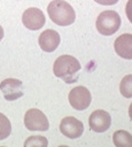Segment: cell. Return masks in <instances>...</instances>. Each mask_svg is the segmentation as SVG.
I'll return each mask as SVG.
<instances>
[{
    "label": "cell",
    "mask_w": 132,
    "mask_h": 147,
    "mask_svg": "<svg viewBox=\"0 0 132 147\" xmlns=\"http://www.w3.org/2000/svg\"><path fill=\"white\" fill-rule=\"evenodd\" d=\"M80 70L79 61L71 55L59 56L53 65V72L57 78L63 79L65 83L71 84L78 79V72Z\"/></svg>",
    "instance_id": "cell-1"
},
{
    "label": "cell",
    "mask_w": 132,
    "mask_h": 147,
    "mask_svg": "<svg viewBox=\"0 0 132 147\" xmlns=\"http://www.w3.org/2000/svg\"><path fill=\"white\" fill-rule=\"evenodd\" d=\"M47 13L52 22L57 25L67 26L75 22L76 14L71 5L64 0H53L47 7Z\"/></svg>",
    "instance_id": "cell-2"
},
{
    "label": "cell",
    "mask_w": 132,
    "mask_h": 147,
    "mask_svg": "<svg viewBox=\"0 0 132 147\" xmlns=\"http://www.w3.org/2000/svg\"><path fill=\"white\" fill-rule=\"evenodd\" d=\"M96 30L103 36L114 34L121 26V17L115 10H104L96 18Z\"/></svg>",
    "instance_id": "cell-3"
},
{
    "label": "cell",
    "mask_w": 132,
    "mask_h": 147,
    "mask_svg": "<svg viewBox=\"0 0 132 147\" xmlns=\"http://www.w3.org/2000/svg\"><path fill=\"white\" fill-rule=\"evenodd\" d=\"M24 125L30 131H46L49 127L46 115L39 109H29L24 116Z\"/></svg>",
    "instance_id": "cell-4"
},
{
    "label": "cell",
    "mask_w": 132,
    "mask_h": 147,
    "mask_svg": "<svg viewBox=\"0 0 132 147\" xmlns=\"http://www.w3.org/2000/svg\"><path fill=\"white\" fill-rule=\"evenodd\" d=\"M69 102L72 108L76 110H85L92 101V96L90 91L85 86H76L73 87L68 95Z\"/></svg>",
    "instance_id": "cell-5"
},
{
    "label": "cell",
    "mask_w": 132,
    "mask_h": 147,
    "mask_svg": "<svg viewBox=\"0 0 132 147\" xmlns=\"http://www.w3.org/2000/svg\"><path fill=\"white\" fill-rule=\"evenodd\" d=\"M0 90L7 101L16 100L23 96V83L16 78H7L0 83Z\"/></svg>",
    "instance_id": "cell-6"
},
{
    "label": "cell",
    "mask_w": 132,
    "mask_h": 147,
    "mask_svg": "<svg viewBox=\"0 0 132 147\" xmlns=\"http://www.w3.org/2000/svg\"><path fill=\"white\" fill-rule=\"evenodd\" d=\"M60 131L67 138L76 139V138H79L83 134L84 125L76 117L68 116V117H64L61 121V123H60Z\"/></svg>",
    "instance_id": "cell-7"
},
{
    "label": "cell",
    "mask_w": 132,
    "mask_h": 147,
    "mask_svg": "<svg viewBox=\"0 0 132 147\" xmlns=\"http://www.w3.org/2000/svg\"><path fill=\"white\" fill-rule=\"evenodd\" d=\"M22 22L29 30H39L44 26L46 18L44 13L38 8H28L22 15Z\"/></svg>",
    "instance_id": "cell-8"
},
{
    "label": "cell",
    "mask_w": 132,
    "mask_h": 147,
    "mask_svg": "<svg viewBox=\"0 0 132 147\" xmlns=\"http://www.w3.org/2000/svg\"><path fill=\"white\" fill-rule=\"evenodd\" d=\"M111 124V117L106 110H94L88 118V125L90 129L93 130L94 132H104L110 127Z\"/></svg>",
    "instance_id": "cell-9"
},
{
    "label": "cell",
    "mask_w": 132,
    "mask_h": 147,
    "mask_svg": "<svg viewBox=\"0 0 132 147\" xmlns=\"http://www.w3.org/2000/svg\"><path fill=\"white\" fill-rule=\"evenodd\" d=\"M60 41H61L60 34L55 30H51V29L41 32L39 36V39H38L40 48L47 53L54 52L57 48V46L60 45Z\"/></svg>",
    "instance_id": "cell-10"
},
{
    "label": "cell",
    "mask_w": 132,
    "mask_h": 147,
    "mask_svg": "<svg viewBox=\"0 0 132 147\" xmlns=\"http://www.w3.org/2000/svg\"><path fill=\"white\" fill-rule=\"evenodd\" d=\"M114 48L117 55L123 59L132 60V34L123 33L116 38L114 42Z\"/></svg>",
    "instance_id": "cell-11"
},
{
    "label": "cell",
    "mask_w": 132,
    "mask_h": 147,
    "mask_svg": "<svg viewBox=\"0 0 132 147\" xmlns=\"http://www.w3.org/2000/svg\"><path fill=\"white\" fill-rule=\"evenodd\" d=\"M112 141L117 147H132V134L124 130L116 131L112 134Z\"/></svg>",
    "instance_id": "cell-12"
},
{
    "label": "cell",
    "mask_w": 132,
    "mask_h": 147,
    "mask_svg": "<svg viewBox=\"0 0 132 147\" xmlns=\"http://www.w3.org/2000/svg\"><path fill=\"white\" fill-rule=\"evenodd\" d=\"M119 91L123 96L132 98V75H126L123 77L119 85Z\"/></svg>",
    "instance_id": "cell-13"
},
{
    "label": "cell",
    "mask_w": 132,
    "mask_h": 147,
    "mask_svg": "<svg viewBox=\"0 0 132 147\" xmlns=\"http://www.w3.org/2000/svg\"><path fill=\"white\" fill-rule=\"evenodd\" d=\"M11 132V125L7 116H5L2 113H0V140L6 139L9 137Z\"/></svg>",
    "instance_id": "cell-14"
},
{
    "label": "cell",
    "mask_w": 132,
    "mask_h": 147,
    "mask_svg": "<svg viewBox=\"0 0 132 147\" xmlns=\"http://www.w3.org/2000/svg\"><path fill=\"white\" fill-rule=\"evenodd\" d=\"M48 145V141L45 137L41 136H32L29 137L28 140L24 142V146H40V147H46Z\"/></svg>",
    "instance_id": "cell-15"
},
{
    "label": "cell",
    "mask_w": 132,
    "mask_h": 147,
    "mask_svg": "<svg viewBox=\"0 0 132 147\" xmlns=\"http://www.w3.org/2000/svg\"><path fill=\"white\" fill-rule=\"evenodd\" d=\"M125 14L129 18V21L132 23V0H129L125 7Z\"/></svg>",
    "instance_id": "cell-16"
},
{
    "label": "cell",
    "mask_w": 132,
    "mask_h": 147,
    "mask_svg": "<svg viewBox=\"0 0 132 147\" xmlns=\"http://www.w3.org/2000/svg\"><path fill=\"white\" fill-rule=\"evenodd\" d=\"M94 1H96L98 3L103 5V6H110V5H115V3H117L118 0H94Z\"/></svg>",
    "instance_id": "cell-17"
},
{
    "label": "cell",
    "mask_w": 132,
    "mask_h": 147,
    "mask_svg": "<svg viewBox=\"0 0 132 147\" xmlns=\"http://www.w3.org/2000/svg\"><path fill=\"white\" fill-rule=\"evenodd\" d=\"M3 34H5V31H3V29H2V26L0 25V41H1V39L3 38Z\"/></svg>",
    "instance_id": "cell-18"
},
{
    "label": "cell",
    "mask_w": 132,
    "mask_h": 147,
    "mask_svg": "<svg viewBox=\"0 0 132 147\" xmlns=\"http://www.w3.org/2000/svg\"><path fill=\"white\" fill-rule=\"evenodd\" d=\"M129 116H130V118L132 119V103H131L130 107H129Z\"/></svg>",
    "instance_id": "cell-19"
}]
</instances>
